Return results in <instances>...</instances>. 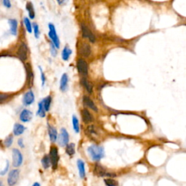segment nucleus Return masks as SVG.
I'll return each instance as SVG.
<instances>
[{
  "label": "nucleus",
  "instance_id": "20",
  "mask_svg": "<svg viewBox=\"0 0 186 186\" xmlns=\"http://www.w3.org/2000/svg\"><path fill=\"white\" fill-rule=\"evenodd\" d=\"M26 73H27V81L28 85H31L33 83V79H34V74L32 73L31 68L30 66L29 63L26 64Z\"/></svg>",
  "mask_w": 186,
  "mask_h": 186
},
{
  "label": "nucleus",
  "instance_id": "23",
  "mask_svg": "<svg viewBox=\"0 0 186 186\" xmlns=\"http://www.w3.org/2000/svg\"><path fill=\"white\" fill-rule=\"evenodd\" d=\"M86 133L87 135H89L91 138H96L98 132H97L96 127L94 125H90L87 128Z\"/></svg>",
  "mask_w": 186,
  "mask_h": 186
},
{
  "label": "nucleus",
  "instance_id": "32",
  "mask_svg": "<svg viewBox=\"0 0 186 186\" xmlns=\"http://www.w3.org/2000/svg\"><path fill=\"white\" fill-rule=\"evenodd\" d=\"M105 184L108 186H117L119 185L118 182L116 180H112V179H106L104 180Z\"/></svg>",
  "mask_w": 186,
  "mask_h": 186
},
{
  "label": "nucleus",
  "instance_id": "42",
  "mask_svg": "<svg viewBox=\"0 0 186 186\" xmlns=\"http://www.w3.org/2000/svg\"><path fill=\"white\" fill-rule=\"evenodd\" d=\"M33 185H34V186H35V185H37V186H40V184H39V183H34Z\"/></svg>",
  "mask_w": 186,
  "mask_h": 186
},
{
  "label": "nucleus",
  "instance_id": "39",
  "mask_svg": "<svg viewBox=\"0 0 186 186\" xmlns=\"http://www.w3.org/2000/svg\"><path fill=\"white\" fill-rule=\"evenodd\" d=\"M8 169H9V162H8V161H7V166H6V167L5 168V170L0 172V175H2V176L5 175V174L7 173V170H8Z\"/></svg>",
  "mask_w": 186,
  "mask_h": 186
},
{
  "label": "nucleus",
  "instance_id": "19",
  "mask_svg": "<svg viewBox=\"0 0 186 186\" xmlns=\"http://www.w3.org/2000/svg\"><path fill=\"white\" fill-rule=\"evenodd\" d=\"M81 116H82L83 121H84L85 123H90L93 119L92 114H91L88 110L87 109H84L81 111Z\"/></svg>",
  "mask_w": 186,
  "mask_h": 186
},
{
  "label": "nucleus",
  "instance_id": "33",
  "mask_svg": "<svg viewBox=\"0 0 186 186\" xmlns=\"http://www.w3.org/2000/svg\"><path fill=\"white\" fill-rule=\"evenodd\" d=\"M10 95L8 94H4V93H0V104H2L6 100L9 98Z\"/></svg>",
  "mask_w": 186,
  "mask_h": 186
},
{
  "label": "nucleus",
  "instance_id": "26",
  "mask_svg": "<svg viewBox=\"0 0 186 186\" xmlns=\"http://www.w3.org/2000/svg\"><path fill=\"white\" fill-rule=\"evenodd\" d=\"M42 102L45 111H49V110L50 109L51 102H52V98H51V96L49 95L46 97V98L42 100Z\"/></svg>",
  "mask_w": 186,
  "mask_h": 186
},
{
  "label": "nucleus",
  "instance_id": "13",
  "mask_svg": "<svg viewBox=\"0 0 186 186\" xmlns=\"http://www.w3.org/2000/svg\"><path fill=\"white\" fill-rule=\"evenodd\" d=\"M33 117V113L28 109L23 110L20 114V119L23 122H28Z\"/></svg>",
  "mask_w": 186,
  "mask_h": 186
},
{
  "label": "nucleus",
  "instance_id": "7",
  "mask_svg": "<svg viewBox=\"0 0 186 186\" xmlns=\"http://www.w3.org/2000/svg\"><path fill=\"white\" fill-rule=\"evenodd\" d=\"M69 140V135L66 129L62 128L58 137V143L60 146H66Z\"/></svg>",
  "mask_w": 186,
  "mask_h": 186
},
{
  "label": "nucleus",
  "instance_id": "31",
  "mask_svg": "<svg viewBox=\"0 0 186 186\" xmlns=\"http://www.w3.org/2000/svg\"><path fill=\"white\" fill-rule=\"evenodd\" d=\"M23 22H24V24H25V26H26L27 31L28 32V33L31 34L32 32V26H31V22H30L29 19H28V18H26V17H25V18H23Z\"/></svg>",
  "mask_w": 186,
  "mask_h": 186
},
{
  "label": "nucleus",
  "instance_id": "37",
  "mask_svg": "<svg viewBox=\"0 0 186 186\" xmlns=\"http://www.w3.org/2000/svg\"><path fill=\"white\" fill-rule=\"evenodd\" d=\"M50 49H51V54L52 56H55L57 55V51H56V47L55 46V45L52 42L50 44Z\"/></svg>",
  "mask_w": 186,
  "mask_h": 186
},
{
  "label": "nucleus",
  "instance_id": "6",
  "mask_svg": "<svg viewBox=\"0 0 186 186\" xmlns=\"http://www.w3.org/2000/svg\"><path fill=\"white\" fill-rule=\"evenodd\" d=\"M18 58L21 61L24 62L27 60L28 58V47L25 43H22L19 47L18 50Z\"/></svg>",
  "mask_w": 186,
  "mask_h": 186
},
{
  "label": "nucleus",
  "instance_id": "2",
  "mask_svg": "<svg viewBox=\"0 0 186 186\" xmlns=\"http://www.w3.org/2000/svg\"><path fill=\"white\" fill-rule=\"evenodd\" d=\"M49 37L50 38V39L52 40V42L54 44L55 46L57 49L60 47V40L59 38H58V35H57V32L55 28V26L52 23L49 24Z\"/></svg>",
  "mask_w": 186,
  "mask_h": 186
},
{
  "label": "nucleus",
  "instance_id": "24",
  "mask_svg": "<svg viewBox=\"0 0 186 186\" xmlns=\"http://www.w3.org/2000/svg\"><path fill=\"white\" fill-rule=\"evenodd\" d=\"M72 51L68 46L64 47L62 52V58L63 60H68L71 56Z\"/></svg>",
  "mask_w": 186,
  "mask_h": 186
},
{
  "label": "nucleus",
  "instance_id": "16",
  "mask_svg": "<svg viewBox=\"0 0 186 186\" xmlns=\"http://www.w3.org/2000/svg\"><path fill=\"white\" fill-rule=\"evenodd\" d=\"M8 22L9 28H10V33L13 35L16 36L17 34V31H18V21L16 19H9Z\"/></svg>",
  "mask_w": 186,
  "mask_h": 186
},
{
  "label": "nucleus",
  "instance_id": "14",
  "mask_svg": "<svg viewBox=\"0 0 186 186\" xmlns=\"http://www.w3.org/2000/svg\"><path fill=\"white\" fill-rule=\"evenodd\" d=\"M83 103L85 106L90 108V109L93 110L94 111H98V108L96 107V105L94 103V102L89 98L88 96L83 97Z\"/></svg>",
  "mask_w": 186,
  "mask_h": 186
},
{
  "label": "nucleus",
  "instance_id": "29",
  "mask_svg": "<svg viewBox=\"0 0 186 186\" xmlns=\"http://www.w3.org/2000/svg\"><path fill=\"white\" fill-rule=\"evenodd\" d=\"M72 124H73V130H74L75 132L79 133V120H78V119L77 118L76 116H73V117H72Z\"/></svg>",
  "mask_w": 186,
  "mask_h": 186
},
{
  "label": "nucleus",
  "instance_id": "5",
  "mask_svg": "<svg viewBox=\"0 0 186 186\" xmlns=\"http://www.w3.org/2000/svg\"><path fill=\"white\" fill-rule=\"evenodd\" d=\"M19 174L20 172L18 170H13L9 172L7 177V183L9 185L13 186L16 185L19 179Z\"/></svg>",
  "mask_w": 186,
  "mask_h": 186
},
{
  "label": "nucleus",
  "instance_id": "36",
  "mask_svg": "<svg viewBox=\"0 0 186 186\" xmlns=\"http://www.w3.org/2000/svg\"><path fill=\"white\" fill-rule=\"evenodd\" d=\"M39 71H40V73H41V83H42V85H45V82H46V77H45V73H44L42 69H41V68L39 66Z\"/></svg>",
  "mask_w": 186,
  "mask_h": 186
},
{
  "label": "nucleus",
  "instance_id": "38",
  "mask_svg": "<svg viewBox=\"0 0 186 186\" xmlns=\"http://www.w3.org/2000/svg\"><path fill=\"white\" fill-rule=\"evenodd\" d=\"M3 5L5 7H7V8L9 9L11 7L10 0H3Z\"/></svg>",
  "mask_w": 186,
  "mask_h": 186
},
{
  "label": "nucleus",
  "instance_id": "11",
  "mask_svg": "<svg viewBox=\"0 0 186 186\" xmlns=\"http://www.w3.org/2000/svg\"><path fill=\"white\" fill-rule=\"evenodd\" d=\"M79 52L83 57H88L91 54V47L88 44L83 42L79 45Z\"/></svg>",
  "mask_w": 186,
  "mask_h": 186
},
{
  "label": "nucleus",
  "instance_id": "25",
  "mask_svg": "<svg viewBox=\"0 0 186 186\" xmlns=\"http://www.w3.org/2000/svg\"><path fill=\"white\" fill-rule=\"evenodd\" d=\"M81 84H82L83 86L85 87V89L87 90V92L89 93H92V85L91 83L87 80V79H85V78H82V79H81Z\"/></svg>",
  "mask_w": 186,
  "mask_h": 186
},
{
  "label": "nucleus",
  "instance_id": "40",
  "mask_svg": "<svg viewBox=\"0 0 186 186\" xmlns=\"http://www.w3.org/2000/svg\"><path fill=\"white\" fill-rule=\"evenodd\" d=\"M18 144L19 145V146H20V147H21V148L24 147L23 140V139H19L18 141Z\"/></svg>",
  "mask_w": 186,
  "mask_h": 186
},
{
  "label": "nucleus",
  "instance_id": "18",
  "mask_svg": "<svg viewBox=\"0 0 186 186\" xmlns=\"http://www.w3.org/2000/svg\"><path fill=\"white\" fill-rule=\"evenodd\" d=\"M26 128L23 125L20 124H16L14 125V127H13V133H14L15 135H20L24 132Z\"/></svg>",
  "mask_w": 186,
  "mask_h": 186
},
{
  "label": "nucleus",
  "instance_id": "43",
  "mask_svg": "<svg viewBox=\"0 0 186 186\" xmlns=\"http://www.w3.org/2000/svg\"><path fill=\"white\" fill-rule=\"evenodd\" d=\"M0 185H2V182H0Z\"/></svg>",
  "mask_w": 186,
  "mask_h": 186
},
{
  "label": "nucleus",
  "instance_id": "1",
  "mask_svg": "<svg viewBox=\"0 0 186 186\" xmlns=\"http://www.w3.org/2000/svg\"><path fill=\"white\" fill-rule=\"evenodd\" d=\"M89 155L92 160L98 161L104 156V148L101 146L91 145L87 149Z\"/></svg>",
  "mask_w": 186,
  "mask_h": 186
},
{
  "label": "nucleus",
  "instance_id": "28",
  "mask_svg": "<svg viewBox=\"0 0 186 186\" xmlns=\"http://www.w3.org/2000/svg\"><path fill=\"white\" fill-rule=\"evenodd\" d=\"M66 152L68 156H73L75 153V145L73 143H70L66 145Z\"/></svg>",
  "mask_w": 186,
  "mask_h": 186
},
{
  "label": "nucleus",
  "instance_id": "15",
  "mask_svg": "<svg viewBox=\"0 0 186 186\" xmlns=\"http://www.w3.org/2000/svg\"><path fill=\"white\" fill-rule=\"evenodd\" d=\"M48 133L51 142L55 143L57 139H58V132H57L56 129L52 126H51V125L48 124Z\"/></svg>",
  "mask_w": 186,
  "mask_h": 186
},
{
  "label": "nucleus",
  "instance_id": "30",
  "mask_svg": "<svg viewBox=\"0 0 186 186\" xmlns=\"http://www.w3.org/2000/svg\"><path fill=\"white\" fill-rule=\"evenodd\" d=\"M37 113L40 117L45 116V108H44L42 100H41V102H39V109H38Z\"/></svg>",
  "mask_w": 186,
  "mask_h": 186
},
{
  "label": "nucleus",
  "instance_id": "22",
  "mask_svg": "<svg viewBox=\"0 0 186 186\" xmlns=\"http://www.w3.org/2000/svg\"><path fill=\"white\" fill-rule=\"evenodd\" d=\"M26 9H27L28 16L31 19H34L35 18V11H34V5L31 2H28L26 4Z\"/></svg>",
  "mask_w": 186,
  "mask_h": 186
},
{
  "label": "nucleus",
  "instance_id": "12",
  "mask_svg": "<svg viewBox=\"0 0 186 186\" xmlns=\"http://www.w3.org/2000/svg\"><path fill=\"white\" fill-rule=\"evenodd\" d=\"M34 101V95L31 90L28 91L25 93L23 98V102L24 106H30L33 103Z\"/></svg>",
  "mask_w": 186,
  "mask_h": 186
},
{
  "label": "nucleus",
  "instance_id": "35",
  "mask_svg": "<svg viewBox=\"0 0 186 186\" xmlns=\"http://www.w3.org/2000/svg\"><path fill=\"white\" fill-rule=\"evenodd\" d=\"M13 137L12 135H9L7 137V138L5 140V145L7 146V147H10L11 145L13 144Z\"/></svg>",
  "mask_w": 186,
  "mask_h": 186
},
{
  "label": "nucleus",
  "instance_id": "34",
  "mask_svg": "<svg viewBox=\"0 0 186 186\" xmlns=\"http://www.w3.org/2000/svg\"><path fill=\"white\" fill-rule=\"evenodd\" d=\"M33 28H34V37H35V38H37V39H38V38L39 37V34H40V32H39V26H38L37 23H34L33 24Z\"/></svg>",
  "mask_w": 186,
  "mask_h": 186
},
{
  "label": "nucleus",
  "instance_id": "17",
  "mask_svg": "<svg viewBox=\"0 0 186 186\" xmlns=\"http://www.w3.org/2000/svg\"><path fill=\"white\" fill-rule=\"evenodd\" d=\"M68 77L66 73H63L60 79V90L64 92L66 90L68 87Z\"/></svg>",
  "mask_w": 186,
  "mask_h": 186
},
{
  "label": "nucleus",
  "instance_id": "8",
  "mask_svg": "<svg viewBox=\"0 0 186 186\" xmlns=\"http://www.w3.org/2000/svg\"><path fill=\"white\" fill-rule=\"evenodd\" d=\"M77 69L79 73L83 76H87L88 73V66L87 62L83 59H79L77 60Z\"/></svg>",
  "mask_w": 186,
  "mask_h": 186
},
{
  "label": "nucleus",
  "instance_id": "27",
  "mask_svg": "<svg viewBox=\"0 0 186 186\" xmlns=\"http://www.w3.org/2000/svg\"><path fill=\"white\" fill-rule=\"evenodd\" d=\"M41 164H42L43 167L47 170L50 167V166L51 165V161H50V158L49 156L45 155V156L43 157L42 159H41Z\"/></svg>",
  "mask_w": 186,
  "mask_h": 186
},
{
  "label": "nucleus",
  "instance_id": "4",
  "mask_svg": "<svg viewBox=\"0 0 186 186\" xmlns=\"http://www.w3.org/2000/svg\"><path fill=\"white\" fill-rule=\"evenodd\" d=\"M23 163V155L19 150L13 149V165L15 167H19Z\"/></svg>",
  "mask_w": 186,
  "mask_h": 186
},
{
  "label": "nucleus",
  "instance_id": "10",
  "mask_svg": "<svg viewBox=\"0 0 186 186\" xmlns=\"http://www.w3.org/2000/svg\"><path fill=\"white\" fill-rule=\"evenodd\" d=\"M81 32H82L83 37L86 39H88L91 42L94 43L95 41V37L94 34L84 24H81Z\"/></svg>",
  "mask_w": 186,
  "mask_h": 186
},
{
  "label": "nucleus",
  "instance_id": "3",
  "mask_svg": "<svg viewBox=\"0 0 186 186\" xmlns=\"http://www.w3.org/2000/svg\"><path fill=\"white\" fill-rule=\"evenodd\" d=\"M50 158L51 161V165L52 168L55 170L58 166V161H59V155H58V150L56 147L53 146L51 147L50 151Z\"/></svg>",
  "mask_w": 186,
  "mask_h": 186
},
{
  "label": "nucleus",
  "instance_id": "9",
  "mask_svg": "<svg viewBox=\"0 0 186 186\" xmlns=\"http://www.w3.org/2000/svg\"><path fill=\"white\" fill-rule=\"evenodd\" d=\"M94 172L95 175L99 176V177H105V176L106 177H115L116 176L115 174L107 172L105 169L102 168L100 165H96L95 167Z\"/></svg>",
  "mask_w": 186,
  "mask_h": 186
},
{
  "label": "nucleus",
  "instance_id": "41",
  "mask_svg": "<svg viewBox=\"0 0 186 186\" xmlns=\"http://www.w3.org/2000/svg\"><path fill=\"white\" fill-rule=\"evenodd\" d=\"M56 1H57V2L58 3V5H63L64 2H65L66 0H56Z\"/></svg>",
  "mask_w": 186,
  "mask_h": 186
},
{
  "label": "nucleus",
  "instance_id": "21",
  "mask_svg": "<svg viewBox=\"0 0 186 186\" xmlns=\"http://www.w3.org/2000/svg\"><path fill=\"white\" fill-rule=\"evenodd\" d=\"M77 166L79 169V175L81 178H84L85 177V166L84 161L81 159L77 161Z\"/></svg>",
  "mask_w": 186,
  "mask_h": 186
}]
</instances>
